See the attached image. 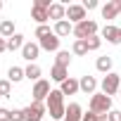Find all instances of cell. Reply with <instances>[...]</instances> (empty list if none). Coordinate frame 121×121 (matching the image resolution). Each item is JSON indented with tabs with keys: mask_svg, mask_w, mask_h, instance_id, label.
Returning a JSON list of instances; mask_svg holds the SVG:
<instances>
[{
	"mask_svg": "<svg viewBox=\"0 0 121 121\" xmlns=\"http://www.w3.org/2000/svg\"><path fill=\"white\" fill-rule=\"evenodd\" d=\"M38 55H40V45H38V43H24L22 57L26 59L29 64H33V59H38Z\"/></svg>",
	"mask_w": 121,
	"mask_h": 121,
	"instance_id": "9",
	"label": "cell"
},
{
	"mask_svg": "<svg viewBox=\"0 0 121 121\" xmlns=\"http://www.w3.org/2000/svg\"><path fill=\"white\" fill-rule=\"evenodd\" d=\"M81 121H100V116L97 114H93V112H88V114H83V119Z\"/></svg>",
	"mask_w": 121,
	"mask_h": 121,
	"instance_id": "31",
	"label": "cell"
},
{
	"mask_svg": "<svg viewBox=\"0 0 121 121\" xmlns=\"http://www.w3.org/2000/svg\"><path fill=\"white\" fill-rule=\"evenodd\" d=\"M50 78L52 81H57V83H64L69 76H67V67H59V64H55L52 69H50Z\"/></svg>",
	"mask_w": 121,
	"mask_h": 121,
	"instance_id": "17",
	"label": "cell"
},
{
	"mask_svg": "<svg viewBox=\"0 0 121 121\" xmlns=\"http://www.w3.org/2000/svg\"><path fill=\"white\" fill-rule=\"evenodd\" d=\"M74 36H76V40H88V38L97 36V22L86 19V22L76 24V26H74Z\"/></svg>",
	"mask_w": 121,
	"mask_h": 121,
	"instance_id": "3",
	"label": "cell"
},
{
	"mask_svg": "<svg viewBox=\"0 0 121 121\" xmlns=\"http://www.w3.org/2000/svg\"><path fill=\"white\" fill-rule=\"evenodd\" d=\"M86 43H88V50H97V48L102 45V38H100V36H93V38H88Z\"/></svg>",
	"mask_w": 121,
	"mask_h": 121,
	"instance_id": "28",
	"label": "cell"
},
{
	"mask_svg": "<svg viewBox=\"0 0 121 121\" xmlns=\"http://www.w3.org/2000/svg\"><path fill=\"white\" fill-rule=\"evenodd\" d=\"M0 10H3V3H0Z\"/></svg>",
	"mask_w": 121,
	"mask_h": 121,
	"instance_id": "38",
	"label": "cell"
},
{
	"mask_svg": "<svg viewBox=\"0 0 121 121\" xmlns=\"http://www.w3.org/2000/svg\"><path fill=\"white\" fill-rule=\"evenodd\" d=\"M10 121H24V109H12L10 112Z\"/></svg>",
	"mask_w": 121,
	"mask_h": 121,
	"instance_id": "29",
	"label": "cell"
},
{
	"mask_svg": "<svg viewBox=\"0 0 121 121\" xmlns=\"http://www.w3.org/2000/svg\"><path fill=\"white\" fill-rule=\"evenodd\" d=\"M119 88H121V76H119V74L112 71V74H107V76L102 78V93H104V95H109V97H112V95H119Z\"/></svg>",
	"mask_w": 121,
	"mask_h": 121,
	"instance_id": "4",
	"label": "cell"
},
{
	"mask_svg": "<svg viewBox=\"0 0 121 121\" xmlns=\"http://www.w3.org/2000/svg\"><path fill=\"white\" fill-rule=\"evenodd\" d=\"M52 31H55V36H57V38H62V36L74 33V26H71V22H67V19H64V22H57Z\"/></svg>",
	"mask_w": 121,
	"mask_h": 121,
	"instance_id": "16",
	"label": "cell"
},
{
	"mask_svg": "<svg viewBox=\"0 0 121 121\" xmlns=\"http://www.w3.org/2000/svg\"><path fill=\"white\" fill-rule=\"evenodd\" d=\"M107 116H109V121H121V112H119V109H112Z\"/></svg>",
	"mask_w": 121,
	"mask_h": 121,
	"instance_id": "30",
	"label": "cell"
},
{
	"mask_svg": "<svg viewBox=\"0 0 121 121\" xmlns=\"http://www.w3.org/2000/svg\"><path fill=\"white\" fill-rule=\"evenodd\" d=\"M31 19H36V22H38V26H43L45 22H50V14H48V10H45V7L33 5V7H31Z\"/></svg>",
	"mask_w": 121,
	"mask_h": 121,
	"instance_id": "14",
	"label": "cell"
},
{
	"mask_svg": "<svg viewBox=\"0 0 121 121\" xmlns=\"http://www.w3.org/2000/svg\"><path fill=\"white\" fill-rule=\"evenodd\" d=\"M100 121H109V116H107V114H104V116H100Z\"/></svg>",
	"mask_w": 121,
	"mask_h": 121,
	"instance_id": "35",
	"label": "cell"
},
{
	"mask_svg": "<svg viewBox=\"0 0 121 121\" xmlns=\"http://www.w3.org/2000/svg\"><path fill=\"white\" fill-rule=\"evenodd\" d=\"M102 38H107L109 43H119V29L112 26V24H107V26L102 29Z\"/></svg>",
	"mask_w": 121,
	"mask_h": 121,
	"instance_id": "19",
	"label": "cell"
},
{
	"mask_svg": "<svg viewBox=\"0 0 121 121\" xmlns=\"http://www.w3.org/2000/svg\"><path fill=\"white\" fill-rule=\"evenodd\" d=\"M45 107H48L50 119H55V121L62 119V121H64L67 107H64V95H62V90H50V95H48V100H45Z\"/></svg>",
	"mask_w": 121,
	"mask_h": 121,
	"instance_id": "1",
	"label": "cell"
},
{
	"mask_svg": "<svg viewBox=\"0 0 121 121\" xmlns=\"http://www.w3.org/2000/svg\"><path fill=\"white\" fill-rule=\"evenodd\" d=\"M24 74H26V78H31V81H40V67H38V64H29V67L24 69Z\"/></svg>",
	"mask_w": 121,
	"mask_h": 121,
	"instance_id": "23",
	"label": "cell"
},
{
	"mask_svg": "<svg viewBox=\"0 0 121 121\" xmlns=\"http://www.w3.org/2000/svg\"><path fill=\"white\" fill-rule=\"evenodd\" d=\"M50 33H55V31H52L48 24H43V26H38V29H36V38H45V36H50Z\"/></svg>",
	"mask_w": 121,
	"mask_h": 121,
	"instance_id": "27",
	"label": "cell"
},
{
	"mask_svg": "<svg viewBox=\"0 0 121 121\" xmlns=\"http://www.w3.org/2000/svg\"><path fill=\"white\" fill-rule=\"evenodd\" d=\"M0 95H3V97H12V86H10V81H0Z\"/></svg>",
	"mask_w": 121,
	"mask_h": 121,
	"instance_id": "26",
	"label": "cell"
},
{
	"mask_svg": "<svg viewBox=\"0 0 121 121\" xmlns=\"http://www.w3.org/2000/svg\"><path fill=\"white\" fill-rule=\"evenodd\" d=\"M95 67H97V71H102V74H112V57H97Z\"/></svg>",
	"mask_w": 121,
	"mask_h": 121,
	"instance_id": "22",
	"label": "cell"
},
{
	"mask_svg": "<svg viewBox=\"0 0 121 121\" xmlns=\"http://www.w3.org/2000/svg\"><path fill=\"white\" fill-rule=\"evenodd\" d=\"M121 14V0H109L102 7V19H116Z\"/></svg>",
	"mask_w": 121,
	"mask_h": 121,
	"instance_id": "8",
	"label": "cell"
},
{
	"mask_svg": "<svg viewBox=\"0 0 121 121\" xmlns=\"http://www.w3.org/2000/svg\"><path fill=\"white\" fill-rule=\"evenodd\" d=\"M50 90H52V88H50V83H48V81H43V78H40V81H36L33 93H31V95H33V102H45V100H48V95H50Z\"/></svg>",
	"mask_w": 121,
	"mask_h": 121,
	"instance_id": "6",
	"label": "cell"
},
{
	"mask_svg": "<svg viewBox=\"0 0 121 121\" xmlns=\"http://www.w3.org/2000/svg\"><path fill=\"white\" fill-rule=\"evenodd\" d=\"M59 90H62V95H76L78 90H81V86H78V81L76 78H67L64 83H59Z\"/></svg>",
	"mask_w": 121,
	"mask_h": 121,
	"instance_id": "12",
	"label": "cell"
},
{
	"mask_svg": "<svg viewBox=\"0 0 121 121\" xmlns=\"http://www.w3.org/2000/svg\"><path fill=\"white\" fill-rule=\"evenodd\" d=\"M0 121H10V109H0Z\"/></svg>",
	"mask_w": 121,
	"mask_h": 121,
	"instance_id": "33",
	"label": "cell"
},
{
	"mask_svg": "<svg viewBox=\"0 0 121 121\" xmlns=\"http://www.w3.org/2000/svg\"><path fill=\"white\" fill-rule=\"evenodd\" d=\"M119 43H121V29H119Z\"/></svg>",
	"mask_w": 121,
	"mask_h": 121,
	"instance_id": "36",
	"label": "cell"
},
{
	"mask_svg": "<svg viewBox=\"0 0 121 121\" xmlns=\"http://www.w3.org/2000/svg\"><path fill=\"white\" fill-rule=\"evenodd\" d=\"M90 112L97 114V116L109 114V112H112V97L104 95V93H95V95L90 97Z\"/></svg>",
	"mask_w": 121,
	"mask_h": 121,
	"instance_id": "2",
	"label": "cell"
},
{
	"mask_svg": "<svg viewBox=\"0 0 121 121\" xmlns=\"http://www.w3.org/2000/svg\"><path fill=\"white\" fill-rule=\"evenodd\" d=\"M71 52H74V55H88V43H86V40H74Z\"/></svg>",
	"mask_w": 121,
	"mask_h": 121,
	"instance_id": "25",
	"label": "cell"
},
{
	"mask_svg": "<svg viewBox=\"0 0 121 121\" xmlns=\"http://www.w3.org/2000/svg\"><path fill=\"white\" fill-rule=\"evenodd\" d=\"M67 22H74V24L86 22V7L83 5H69L67 7Z\"/></svg>",
	"mask_w": 121,
	"mask_h": 121,
	"instance_id": "7",
	"label": "cell"
},
{
	"mask_svg": "<svg viewBox=\"0 0 121 121\" xmlns=\"http://www.w3.org/2000/svg\"><path fill=\"white\" fill-rule=\"evenodd\" d=\"M19 48H24V36H22V33H14L12 38H7V50H10V52H14V50H19Z\"/></svg>",
	"mask_w": 121,
	"mask_h": 121,
	"instance_id": "21",
	"label": "cell"
},
{
	"mask_svg": "<svg viewBox=\"0 0 121 121\" xmlns=\"http://www.w3.org/2000/svg\"><path fill=\"white\" fill-rule=\"evenodd\" d=\"M69 62H71L69 50H59V52H57V62H55V64H59V67H69Z\"/></svg>",
	"mask_w": 121,
	"mask_h": 121,
	"instance_id": "24",
	"label": "cell"
},
{
	"mask_svg": "<svg viewBox=\"0 0 121 121\" xmlns=\"http://www.w3.org/2000/svg\"><path fill=\"white\" fill-rule=\"evenodd\" d=\"M83 7H86V10H95V7H97V0H86Z\"/></svg>",
	"mask_w": 121,
	"mask_h": 121,
	"instance_id": "32",
	"label": "cell"
},
{
	"mask_svg": "<svg viewBox=\"0 0 121 121\" xmlns=\"http://www.w3.org/2000/svg\"><path fill=\"white\" fill-rule=\"evenodd\" d=\"M81 119H83V112H81V104L71 102V104L67 107V116H64V121H81Z\"/></svg>",
	"mask_w": 121,
	"mask_h": 121,
	"instance_id": "15",
	"label": "cell"
},
{
	"mask_svg": "<svg viewBox=\"0 0 121 121\" xmlns=\"http://www.w3.org/2000/svg\"><path fill=\"white\" fill-rule=\"evenodd\" d=\"M78 86H81V90H83L86 95H95V88H97V81H95V76H81Z\"/></svg>",
	"mask_w": 121,
	"mask_h": 121,
	"instance_id": "13",
	"label": "cell"
},
{
	"mask_svg": "<svg viewBox=\"0 0 121 121\" xmlns=\"http://www.w3.org/2000/svg\"><path fill=\"white\" fill-rule=\"evenodd\" d=\"M38 45H40V50H48V52H59V38H57L55 33H50V36L40 38V40H38Z\"/></svg>",
	"mask_w": 121,
	"mask_h": 121,
	"instance_id": "10",
	"label": "cell"
},
{
	"mask_svg": "<svg viewBox=\"0 0 121 121\" xmlns=\"http://www.w3.org/2000/svg\"><path fill=\"white\" fill-rule=\"evenodd\" d=\"M48 14H50V19H55V24L57 22H64L67 19V7L62 3H52V7L48 10Z\"/></svg>",
	"mask_w": 121,
	"mask_h": 121,
	"instance_id": "11",
	"label": "cell"
},
{
	"mask_svg": "<svg viewBox=\"0 0 121 121\" xmlns=\"http://www.w3.org/2000/svg\"><path fill=\"white\" fill-rule=\"evenodd\" d=\"M5 50H7V40H5V38H0V55H3Z\"/></svg>",
	"mask_w": 121,
	"mask_h": 121,
	"instance_id": "34",
	"label": "cell"
},
{
	"mask_svg": "<svg viewBox=\"0 0 121 121\" xmlns=\"http://www.w3.org/2000/svg\"><path fill=\"white\" fill-rule=\"evenodd\" d=\"M22 78H26L24 69H22V67H10V71H7V81H10V83H19Z\"/></svg>",
	"mask_w": 121,
	"mask_h": 121,
	"instance_id": "20",
	"label": "cell"
},
{
	"mask_svg": "<svg viewBox=\"0 0 121 121\" xmlns=\"http://www.w3.org/2000/svg\"><path fill=\"white\" fill-rule=\"evenodd\" d=\"M17 31H14V22L12 19H5V22H0V36L3 38H12Z\"/></svg>",
	"mask_w": 121,
	"mask_h": 121,
	"instance_id": "18",
	"label": "cell"
},
{
	"mask_svg": "<svg viewBox=\"0 0 121 121\" xmlns=\"http://www.w3.org/2000/svg\"><path fill=\"white\" fill-rule=\"evenodd\" d=\"M119 97H121V88H119Z\"/></svg>",
	"mask_w": 121,
	"mask_h": 121,
	"instance_id": "37",
	"label": "cell"
},
{
	"mask_svg": "<svg viewBox=\"0 0 121 121\" xmlns=\"http://www.w3.org/2000/svg\"><path fill=\"white\" fill-rule=\"evenodd\" d=\"M45 112H48L45 102H31V104L24 109V121H43Z\"/></svg>",
	"mask_w": 121,
	"mask_h": 121,
	"instance_id": "5",
	"label": "cell"
}]
</instances>
